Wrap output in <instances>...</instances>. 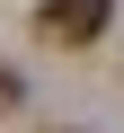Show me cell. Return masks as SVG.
Here are the masks:
<instances>
[{
  "label": "cell",
  "instance_id": "obj_1",
  "mask_svg": "<svg viewBox=\"0 0 124 133\" xmlns=\"http://www.w3.org/2000/svg\"><path fill=\"white\" fill-rule=\"evenodd\" d=\"M106 18H115V0H44L36 9V36L44 44H98Z\"/></svg>",
  "mask_w": 124,
  "mask_h": 133
}]
</instances>
